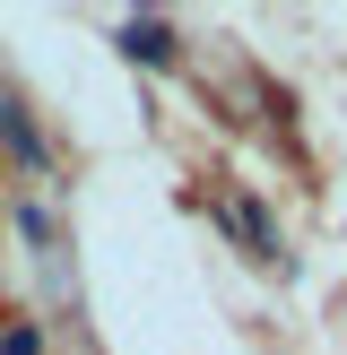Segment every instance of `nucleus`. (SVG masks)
<instances>
[{
  "instance_id": "f257e3e1",
  "label": "nucleus",
  "mask_w": 347,
  "mask_h": 355,
  "mask_svg": "<svg viewBox=\"0 0 347 355\" xmlns=\"http://www.w3.org/2000/svg\"><path fill=\"white\" fill-rule=\"evenodd\" d=\"M121 52H130V61H174L165 17H130V26H121Z\"/></svg>"
},
{
  "instance_id": "f03ea898",
  "label": "nucleus",
  "mask_w": 347,
  "mask_h": 355,
  "mask_svg": "<svg viewBox=\"0 0 347 355\" xmlns=\"http://www.w3.org/2000/svg\"><path fill=\"white\" fill-rule=\"evenodd\" d=\"M0 139H9V148H17V156H26V165H44V139H35V130H26V113H17V104H9V96H0Z\"/></svg>"
},
{
  "instance_id": "7ed1b4c3",
  "label": "nucleus",
  "mask_w": 347,
  "mask_h": 355,
  "mask_svg": "<svg viewBox=\"0 0 347 355\" xmlns=\"http://www.w3.org/2000/svg\"><path fill=\"white\" fill-rule=\"evenodd\" d=\"M44 338H35V329H9V338H0V355H35Z\"/></svg>"
}]
</instances>
